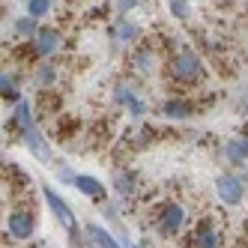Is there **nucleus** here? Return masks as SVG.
<instances>
[{
    "label": "nucleus",
    "mask_w": 248,
    "mask_h": 248,
    "mask_svg": "<svg viewBox=\"0 0 248 248\" xmlns=\"http://www.w3.org/2000/svg\"><path fill=\"white\" fill-rule=\"evenodd\" d=\"M12 123H15V129H18L21 140H24V147L30 150V155L36 158V162H51L54 158V153H51L48 147V140L42 138L39 126H36V120H33V111H30V102H15V111H12Z\"/></svg>",
    "instance_id": "nucleus-1"
},
{
    "label": "nucleus",
    "mask_w": 248,
    "mask_h": 248,
    "mask_svg": "<svg viewBox=\"0 0 248 248\" xmlns=\"http://www.w3.org/2000/svg\"><path fill=\"white\" fill-rule=\"evenodd\" d=\"M170 78L173 81H186V84L201 81L203 78V63H201V57L194 54L191 48H183L180 54L170 60Z\"/></svg>",
    "instance_id": "nucleus-2"
},
{
    "label": "nucleus",
    "mask_w": 248,
    "mask_h": 248,
    "mask_svg": "<svg viewBox=\"0 0 248 248\" xmlns=\"http://www.w3.org/2000/svg\"><path fill=\"white\" fill-rule=\"evenodd\" d=\"M216 194H218V201L227 203V206L242 203V198H245V183H242V176H236V173H221L218 180H216Z\"/></svg>",
    "instance_id": "nucleus-3"
},
{
    "label": "nucleus",
    "mask_w": 248,
    "mask_h": 248,
    "mask_svg": "<svg viewBox=\"0 0 248 248\" xmlns=\"http://www.w3.org/2000/svg\"><path fill=\"white\" fill-rule=\"evenodd\" d=\"M42 198H45V203H48V209H51V216H54L57 218V224L60 227H75L78 221H75V212H72V206H69L63 198H60V194L54 191V188H51V186H42Z\"/></svg>",
    "instance_id": "nucleus-4"
},
{
    "label": "nucleus",
    "mask_w": 248,
    "mask_h": 248,
    "mask_svg": "<svg viewBox=\"0 0 248 248\" xmlns=\"http://www.w3.org/2000/svg\"><path fill=\"white\" fill-rule=\"evenodd\" d=\"M33 233H36V216L33 212H24V209L9 212V218H6V236L9 239H30Z\"/></svg>",
    "instance_id": "nucleus-5"
},
{
    "label": "nucleus",
    "mask_w": 248,
    "mask_h": 248,
    "mask_svg": "<svg viewBox=\"0 0 248 248\" xmlns=\"http://www.w3.org/2000/svg\"><path fill=\"white\" fill-rule=\"evenodd\" d=\"M69 186L78 188V194H84V198H90V201H96V203H105V201H108V188H105V183L96 180V176H90V173H75Z\"/></svg>",
    "instance_id": "nucleus-6"
},
{
    "label": "nucleus",
    "mask_w": 248,
    "mask_h": 248,
    "mask_svg": "<svg viewBox=\"0 0 248 248\" xmlns=\"http://www.w3.org/2000/svg\"><path fill=\"white\" fill-rule=\"evenodd\" d=\"M183 224H186V209L180 203H168L162 209V216H158V233L170 239L183 230Z\"/></svg>",
    "instance_id": "nucleus-7"
},
{
    "label": "nucleus",
    "mask_w": 248,
    "mask_h": 248,
    "mask_svg": "<svg viewBox=\"0 0 248 248\" xmlns=\"http://www.w3.org/2000/svg\"><path fill=\"white\" fill-rule=\"evenodd\" d=\"M114 105H120V108H129L132 117H144V114H147V102H140L129 84H117V87H114Z\"/></svg>",
    "instance_id": "nucleus-8"
},
{
    "label": "nucleus",
    "mask_w": 248,
    "mask_h": 248,
    "mask_svg": "<svg viewBox=\"0 0 248 248\" xmlns=\"http://www.w3.org/2000/svg\"><path fill=\"white\" fill-rule=\"evenodd\" d=\"M57 48H60V33L54 27H39L36 36H33V51H36L42 60H48Z\"/></svg>",
    "instance_id": "nucleus-9"
},
{
    "label": "nucleus",
    "mask_w": 248,
    "mask_h": 248,
    "mask_svg": "<svg viewBox=\"0 0 248 248\" xmlns=\"http://www.w3.org/2000/svg\"><path fill=\"white\" fill-rule=\"evenodd\" d=\"M84 236H87V245H99V248H117V245H123V242H117V236L111 233V230H105L96 221H87L84 224Z\"/></svg>",
    "instance_id": "nucleus-10"
},
{
    "label": "nucleus",
    "mask_w": 248,
    "mask_h": 248,
    "mask_svg": "<svg viewBox=\"0 0 248 248\" xmlns=\"http://www.w3.org/2000/svg\"><path fill=\"white\" fill-rule=\"evenodd\" d=\"M111 39H114V45H129V42H135L138 39V24L129 21V18H117L111 24Z\"/></svg>",
    "instance_id": "nucleus-11"
},
{
    "label": "nucleus",
    "mask_w": 248,
    "mask_h": 248,
    "mask_svg": "<svg viewBox=\"0 0 248 248\" xmlns=\"http://www.w3.org/2000/svg\"><path fill=\"white\" fill-rule=\"evenodd\" d=\"M224 158L230 165H236L242 168L248 162V138H233V140H227L224 144Z\"/></svg>",
    "instance_id": "nucleus-12"
},
{
    "label": "nucleus",
    "mask_w": 248,
    "mask_h": 248,
    "mask_svg": "<svg viewBox=\"0 0 248 248\" xmlns=\"http://www.w3.org/2000/svg\"><path fill=\"white\" fill-rule=\"evenodd\" d=\"M191 245H198V248H216V245H221V233L212 224H201L191 233Z\"/></svg>",
    "instance_id": "nucleus-13"
},
{
    "label": "nucleus",
    "mask_w": 248,
    "mask_h": 248,
    "mask_svg": "<svg viewBox=\"0 0 248 248\" xmlns=\"http://www.w3.org/2000/svg\"><path fill=\"white\" fill-rule=\"evenodd\" d=\"M191 111H194V108H191L186 99H168V102L162 105V114H165L168 120H188Z\"/></svg>",
    "instance_id": "nucleus-14"
},
{
    "label": "nucleus",
    "mask_w": 248,
    "mask_h": 248,
    "mask_svg": "<svg viewBox=\"0 0 248 248\" xmlns=\"http://www.w3.org/2000/svg\"><path fill=\"white\" fill-rule=\"evenodd\" d=\"M135 183H138V176H135V170H126V173H117L114 176V191L120 194V198L123 201H126V198H132V194H135Z\"/></svg>",
    "instance_id": "nucleus-15"
},
{
    "label": "nucleus",
    "mask_w": 248,
    "mask_h": 248,
    "mask_svg": "<svg viewBox=\"0 0 248 248\" xmlns=\"http://www.w3.org/2000/svg\"><path fill=\"white\" fill-rule=\"evenodd\" d=\"M0 93H3V102H9V105L21 102L18 81H15V75H12V72H3V75H0Z\"/></svg>",
    "instance_id": "nucleus-16"
},
{
    "label": "nucleus",
    "mask_w": 248,
    "mask_h": 248,
    "mask_svg": "<svg viewBox=\"0 0 248 248\" xmlns=\"http://www.w3.org/2000/svg\"><path fill=\"white\" fill-rule=\"evenodd\" d=\"M33 81H36L39 87H51V84L57 81V66H54V63H42V66H39V72H36V78H33Z\"/></svg>",
    "instance_id": "nucleus-17"
},
{
    "label": "nucleus",
    "mask_w": 248,
    "mask_h": 248,
    "mask_svg": "<svg viewBox=\"0 0 248 248\" xmlns=\"http://www.w3.org/2000/svg\"><path fill=\"white\" fill-rule=\"evenodd\" d=\"M39 18H33V15H24V18H18L15 21V33H18V36H36V30H39V24H36Z\"/></svg>",
    "instance_id": "nucleus-18"
},
{
    "label": "nucleus",
    "mask_w": 248,
    "mask_h": 248,
    "mask_svg": "<svg viewBox=\"0 0 248 248\" xmlns=\"http://www.w3.org/2000/svg\"><path fill=\"white\" fill-rule=\"evenodd\" d=\"M51 6H54V0H27V15H33V18H45V15L51 12Z\"/></svg>",
    "instance_id": "nucleus-19"
},
{
    "label": "nucleus",
    "mask_w": 248,
    "mask_h": 248,
    "mask_svg": "<svg viewBox=\"0 0 248 248\" xmlns=\"http://www.w3.org/2000/svg\"><path fill=\"white\" fill-rule=\"evenodd\" d=\"M168 9H170V15H173V18H180V21H186L188 15H191V9H188V0H168Z\"/></svg>",
    "instance_id": "nucleus-20"
},
{
    "label": "nucleus",
    "mask_w": 248,
    "mask_h": 248,
    "mask_svg": "<svg viewBox=\"0 0 248 248\" xmlns=\"http://www.w3.org/2000/svg\"><path fill=\"white\" fill-rule=\"evenodd\" d=\"M135 63H138V69H140V72H153V51L150 48H140L138 51V54H135Z\"/></svg>",
    "instance_id": "nucleus-21"
},
{
    "label": "nucleus",
    "mask_w": 248,
    "mask_h": 248,
    "mask_svg": "<svg viewBox=\"0 0 248 248\" xmlns=\"http://www.w3.org/2000/svg\"><path fill=\"white\" fill-rule=\"evenodd\" d=\"M138 6V0H117V12L120 15H126V12H132Z\"/></svg>",
    "instance_id": "nucleus-22"
},
{
    "label": "nucleus",
    "mask_w": 248,
    "mask_h": 248,
    "mask_svg": "<svg viewBox=\"0 0 248 248\" xmlns=\"http://www.w3.org/2000/svg\"><path fill=\"white\" fill-rule=\"evenodd\" d=\"M242 114L248 117V96H245V105H242Z\"/></svg>",
    "instance_id": "nucleus-23"
},
{
    "label": "nucleus",
    "mask_w": 248,
    "mask_h": 248,
    "mask_svg": "<svg viewBox=\"0 0 248 248\" xmlns=\"http://www.w3.org/2000/svg\"><path fill=\"white\" fill-rule=\"evenodd\" d=\"M245 170H248V168H245ZM245 183H248V173H245Z\"/></svg>",
    "instance_id": "nucleus-24"
}]
</instances>
